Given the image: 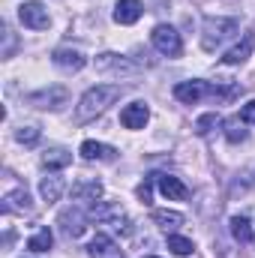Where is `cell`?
Returning a JSON list of instances; mask_svg holds the SVG:
<instances>
[{
    "label": "cell",
    "instance_id": "cell-11",
    "mask_svg": "<svg viewBox=\"0 0 255 258\" xmlns=\"http://www.w3.org/2000/svg\"><path fill=\"white\" fill-rule=\"evenodd\" d=\"M147 117H150V111H147L144 102H132V105H126V108L120 111V123L126 129H144Z\"/></svg>",
    "mask_w": 255,
    "mask_h": 258
},
{
    "label": "cell",
    "instance_id": "cell-24",
    "mask_svg": "<svg viewBox=\"0 0 255 258\" xmlns=\"http://www.w3.org/2000/svg\"><path fill=\"white\" fill-rule=\"evenodd\" d=\"M216 126H222V117L216 111H210V114H204V117L195 120V135H210Z\"/></svg>",
    "mask_w": 255,
    "mask_h": 258
},
{
    "label": "cell",
    "instance_id": "cell-6",
    "mask_svg": "<svg viewBox=\"0 0 255 258\" xmlns=\"http://www.w3.org/2000/svg\"><path fill=\"white\" fill-rule=\"evenodd\" d=\"M96 69L99 72H111V75L120 78V75H132L135 72V63H129L126 57H120V54H108L105 51V54L96 57Z\"/></svg>",
    "mask_w": 255,
    "mask_h": 258
},
{
    "label": "cell",
    "instance_id": "cell-27",
    "mask_svg": "<svg viewBox=\"0 0 255 258\" xmlns=\"http://www.w3.org/2000/svg\"><path fill=\"white\" fill-rule=\"evenodd\" d=\"M153 183H156V174L144 177V183L138 186V198H141V204H150V192H153Z\"/></svg>",
    "mask_w": 255,
    "mask_h": 258
},
{
    "label": "cell",
    "instance_id": "cell-2",
    "mask_svg": "<svg viewBox=\"0 0 255 258\" xmlns=\"http://www.w3.org/2000/svg\"><path fill=\"white\" fill-rule=\"evenodd\" d=\"M237 33V21L234 18H207L204 21V36H201V45L204 51H216L228 36Z\"/></svg>",
    "mask_w": 255,
    "mask_h": 258
},
{
    "label": "cell",
    "instance_id": "cell-21",
    "mask_svg": "<svg viewBox=\"0 0 255 258\" xmlns=\"http://www.w3.org/2000/svg\"><path fill=\"white\" fill-rule=\"evenodd\" d=\"M231 234H234V240H240V243H252L249 219H246V216H231Z\"/></svg>",
    "mask_w": 255,
    "mask_h": 258
},
{
    "label": "cell",
    "instance_id": "cell-4",
    "mask_svg": "<svg viewBox=\"0 0 255 258\" xmlns=\"http://www.w3.org/2000/svg\"><path fill=\"white\" fill-rule=\"evenodd\" d=\"M18 18H21V24H24V27H30V30H45V27L51 24L48 9H45L42 3H36V0L21 3V6H18Z\"/></svg>",
    "mask_w": 255,
    "mask_h": 258
},
{
    "label": "cell",
    "instance_id": "cell-17",
    "mask_svg": "<svg viewBox=\"0 0 255 258\" xmlns=\"http://www.w3.org/2000/svg\"><path fill=\"white\" fill-rule=\"evenodd\" d=\"M66 192V180L60 174H48V177H42V183H39V195L51 204V201H57L60 195Z\"/></svg>",
    "mask_w": 255,
    "mask_h": 258
},
{
    "label": "cell",
    "instance_id": "cell-14",
    "mask_svg": "<svg viewBox=\"0 0 255 258\" xmlns=\"http://www.w3.org/2000/svg\"><path fill=\"white\" fill-rule=\"evenodd\" d=\"M252 48H255V33H246V36H243V42H237L234 48H228V51H225L222 63H228V66L243 63V60H246V57L252 54Z\"/></svg>",
    "mask_w": 255,
    "mask_h": 258
},
{
    "label": "cell",
    "instance_id": "cell-12",
    "mask_svg": "<svg viewBox=\"0 0 255 258\" xmlns=\"http://www.w3.org/2000/svg\"><path fill=\"white\" fill-rule=\"evenodd\" d=\"M141 12H144L141 0H117V6H114V21H117V24H135V21L141 18Z\"/></svg>",
    "mask_w": 255,
    "mask_h": 258
},
{
    "label": "cell",
    "instance_id": "cell-15",
    "mask_svg": "<svg viewBox=\"0 0 255 258\" xmlns=\"http://www.w3.org/2000/svg\"><path fill=\"white\" fill-rule=\"evenodd\" d=\"M81 156L84 159H99V162H111L114 156H117V150L114 147H108V144H102V141H84L81 144Z\"/></svg>",
    "mask_w": 255,
    "mask_h": 258
},
{
    "label": "cell",
    "instance_id": "cell-1",
    "mask_svg": "<svg viewBox=\"0 0 255 258\" xmlns=\"http://www.w3.org/2000/svg\"><path fill=\"white\" fill-rule=\"evenodd\" d=\"M114 99H120V87H117V84H96V87H90V90L81 96L78 108H75V120H78V123H87V120L99 117Z\"/></svg>",
    "mask_w": 255,
    "mask_h": 258
},
{
    "label": "cell",
    "instance_id": "cell-28",
    "mask_svg": "<svg viewBox=\"0 0 255 258\" xmlns=\"http://www.w3.org/2000/svg\"><path fill=\"white\" fill-rule=\"evenodd\" d=\"M240 120H243V123H252V126H255V99H252V102H246V105L240 108Z\"/></svg>",
    "mask_w": 255,
    "mask_h": 258
},
{
    "label": "cell",
    "instance_id": "cell-9",
    "mask_svg": "<svg viewBox=\"0 0 255 258\" xmlns=\"http://www.w3.org/2000/svg\"><path fill=\"white\" fill-rule=\"evenodd\" d=\"M90 255L93 258H123V249L108 237V234H96L93 240H90Z\"/></svg>",
    "mask_w": 255,
    "mask_h": 258
},
{
    "label": "cell",
    "instance_id": "cell-25",
    "mask_svg": "<svg viewBox=\"0 0 255 258\" xmlns=\"http://www.w3.org/2000/svg\"><path fill=\"white\" fill-rule=\"evenodd\" d=\"M168 249H171L174 255H189L192 252V240L180 237V234H171V237H168Z\"/></svg>",
    "mask_w": 255,
    "mask_h": 258
},
{
    "label": "cell",
    "instance_id": "cell-29",
    "mask_svg": "<svg viewBox=\"0 0 255 258\" xmlns=\"http://www.w3.org/2000/svg\"><path fill=\"white\" fill-rule=\"evenodd\" d=\"M144 258H159V255H144Z\"/></svg>",
    "mask_w": 255,
    "mask_h": 258
},
{
    "label": "cell",
    "instance_id": "cell-10",
    "mask_svg": "<svg viewBox=\"0 0 255 258\" xmlns=\"http://www.w3.org/2000/svg\"><path fill=\"white\" fill-rule=\"evenodd\" d=\"M66 102V87H48V90H39L30 96V105L36 108H60Z\"/></svg>",
    "mask_w": 255,
    "mask_h": 258
},
{
    "label": "cell",
    "instance_id": "cell-16",
    "mask_svg": "<svg viewBox=\"0 0 255 258\" xmlns=\"http://www.w3.org/2000/svg\"><path fill=\"white\" fill-rule=\"evenodd\" d=\"M3 210L6 213H30L33 210V204H30V195H27V189H15V192H9L6 198H3Z\"/></svg>",
    "mask_w": 255,
    "mask_h": 258
},
{
    "label": "cell",
    "instance_id": "cell-23",
    "mask_svg": "<svg viewBox=\"0 0 255 258\" xmlns=\"http://www.w3.org/2000/svg\"><path fill=\"white\" fill-rule=\"evenodd\" d=\"M222 126H225V138H228L231 144L246 141V129H243V120H240V117H231V120H225Z\"/></svg>",
    "mask_w": 255,
    "mask_h": 258
},
{
    "label": "cell",
    "instance_id": "cell-26",
    "mask_svg": "<svg viewBox=\"0 0 255 258\" xmlns=\"http://www.w3.org/2000/svg\"><path fill=\"white\" fill-rule=\"evenodd\" d=\"M15 138H18L21 144H36V141H39V129L36 126H21L15 132Z\"/></svg>",
    "mask_w": 255,
    "mask_h": 258
},
{
    "label": "cell",
    "instance_id": "cell-8",
    "mask_svg": "<svg viewBox=\"0 0 255 258\" xmlns=\"http://www.w3.org/2000/svg\"><path fill=\"white\" fill-rule=\"evenodd\" d=\"M156 183H159V192L165 195L168 201H183L189 189L180 183V177H174V174H156Z\"/></svg>",
    "mask_w": 255,
    "mask_h": 258
},
{
    "label": "cell",
    "instance_id": "cell-3",
    "mask_svg": "<svg viewBox=\"0 0 255 258\" xmlns=\"http://www.w3.org/2000/svg\"><path fill=\"white\" fill-rule=\"evenodd\" d=\"M150 42L159 54L165 57H180L183 54V42H180V33L171 27V24H156L153 33H150Z\"/></svg>",
    "mask_w": 255,
    "mask_h": 258
},
{
    "label": "cell",
    "instance_id": "cell-18",
    "mask_svg": "<svg viewBox=\"0 0 255 258\" xmlns=\"http://www.w3.org/2000/svg\"><path fill=\"white\" fill-rule=\"evenodd\" d=\"M99 195H102V183L99 180H78L72 186V198H78V201H96Z\"/></svg>",
    "mask_w": 255,
    "mask_h": 258
},
{
    "label": "cell",
    "instance_id": "cell-22",
    "mask_svg": "<svg viewBox=\"0 0 255 258\" xmlns=\"http://www.w3.org/2000/svg\"><path fill=\"white\" fill-rule=\"evenodd\" d=\"M51 243H54V234H51L48 228H39V231L27 240V249H33V252H48Z\"/></svg>",
    "mask_w": 255,
    "mask_h": 258
},
{
    "label": "cell",
    "instance_id": "cell-5",
    "mask_svg": "<svg viewBox=\"0 0 255 258\" xmlns=\"http://www.w3.org/2000/svg\"><path fill=\"white\" fill-rule=\"evenodd\" d=\"M87 216H90V213H84V210H81V207H75V204H72V207H66L63 213H60V219H57V222H60V231H63L66 237H72V240H75V237H81V234H84V228H87Z\"/></svg>",
    "mask_w": 255,
    "mask_h": 258
},
{
    "label": "cell",
    "instance_id": "cell-13",
    "mask_svg": "<svg viewBox=\"0 0 255 258\" xmlns=\"http://www.w3.org/2000/svg\"><path fill=\"white\" fill-rule=\"evenodd\" d=\"M51 60L54 66H60V69H69V72H78V69H84V54L81 51H75V48H57L54 54H51Z\"/></svg>",
    "mask_w": 255,
    "mask_h": 258
},
{
    "label": "cell",
    "instance_id": "cell-20",
    "mask_svg": "<svg viewBox=\"0 0 255 258\" xmlns=\"http://www.w3.org/2000/svg\"><path fill=\"white\" fill-rule=\"evenodd\" d=\"M72 162V153L63 150V147H54V150H48L45 156H42V165L45 168H66Z\"/></svg>",
    "mask_w": 255,
    "mask_h": 258
},
{
    "label": "cell",
    "instance_id": "cell-7",
    "mask_svg": "<svg viewBox=\"0 0 255 258\" xmlns=\"http://www.w3.org/2000/svg\"><path fill=\"white\" fill-rule=\"evenodd\" d=\"M204 93H210V84L207 81H180L174 87V96L183 102V105H195Z\"/></svg>",
    "mask_w": 255,
    "mask_h": 258
},
{
    "label": "cell",
    "instance_id": "cell-19",
    "mask_svg": "<svg viewBox=\"0 0 255 258\" xmlns=\"http://www.w3.org/2000/svg\"><path fill=\"white\" fill-rule=\"evenodd\" d=\"M150 216H153V222H156L159 228H165V231H174V228L183 225V213H177V210H153Z\"/></svg>",
    "mask_w": 255,
    "mask_h": 258
}]
</instances>
